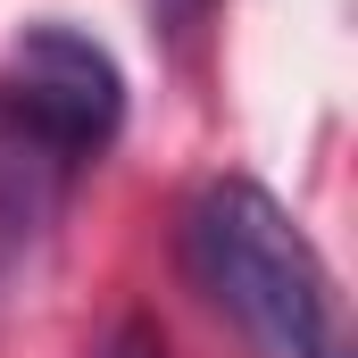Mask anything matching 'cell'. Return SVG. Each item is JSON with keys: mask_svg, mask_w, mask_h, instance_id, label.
Instances as JSON below:
<instances>
[{"mask_svg": "<svg viewBox=\"0 0 358 358\" xmlns=\"http://www.w3.org/2000/svg\"><path fill=\"white\" fill-rule=\"evenodd\" d=\"M183 250H192V275L267 342V358H350V325L325 259L259 183H208L183 217Z\"/></svg>", "mask_w": 358, "mask_h": 358, "instance_id": "cell-1", "label": "cell"}, {"mask_svg": "<svg viewBox=\"0 0 358 358\" xmlns=\"http://www.w3.org/2000/svg\"><path fill=\"white\" fill-rule=\"evenodd\" d=\"M0 84L17 92L76 159H100V150L117 142V125H125V76H117V59H108L92 34H76L67 17L25 25Z\"/></svg>", "mask_w": 358, "mask_h": 358, "instance_id": "cell-2", "label": "cell"}, {"mask_svg": "<svg viewBox=\"0 0 358 358\" xmlns=\"http://www.w3.org/2000/svg\"><path fill=\"white\" fill-rule=\"evenodd\" d=\"M76 150L17 100V92L0 84V234H34V225H50V208L67 200V183H76Z\"/></svg>", "mask_w": 358, "mask_h": 358, "instance_id": "cell-3", "label": "cell"}, {"mask_svg": "<svg viewBox=\"0 0 358 358\" xmlns=\"http://www.w3.org/2000/svg\"><path fill=\"white\" fill-rule=\"evenodd\" d=\"M108 358H167V342H159L150 317H125V325L108 334Z\"/></svg>", "mask_w": 358, "mask_h": 358, "instance_id": "cell-4", "label": "cell"}, {"mask_svg": "<svg viewBox=\"0 0 358 358\" xmlns=\"http://www.w3.org/2000/svg\"><path fill=\"white\" fill-rule=\"evenodd\" d=\"M208 8H217V0H150V25H159V34H192V25H200V17H208Z\"/></svg>", "mask_w": 358, "mask_h": 358, "instance_id": "cell-5", "label": "cell"}]
</instances>
